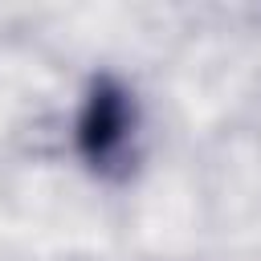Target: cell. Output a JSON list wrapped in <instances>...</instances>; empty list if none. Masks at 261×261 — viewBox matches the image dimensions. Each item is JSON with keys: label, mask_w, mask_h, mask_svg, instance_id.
I'll list each match as a JSON object with an SVG mask.
<instances>
[{"label": "cell", "mask_w": 261, "mask_h": 261, "mask_svg": "<svg viewBox=\"0 0 261 261\" xmlns=\"http://www.w3.org/2000/svg\"><path fill=\"white\" fill-rule=\"evenodd\" d=\"M130 135H135V106H130V98L118 82L102 77L90 90L86 110L77 118V147L94 167L106 171L126 155Z\"/></svg>", "instance_id": "cell-1"}]
</instances>
